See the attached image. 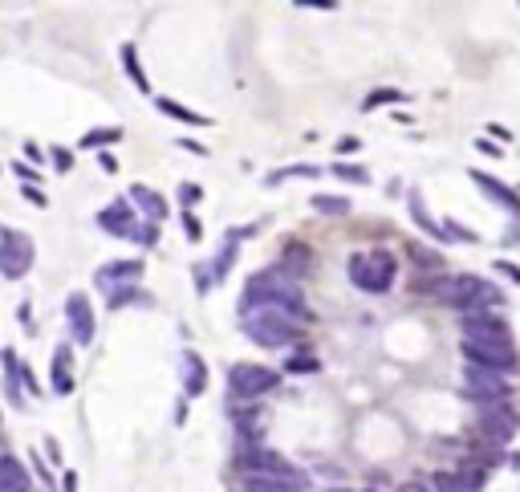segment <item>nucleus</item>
Wrapping results in <instances>:
<instances>
[{"label":"nucleus","mask_w":520,"mask_h":492,"mask_svg":"<svg viewBox=\"0 0 520 492\" xmlns=\"http://www.w3.org/2000/svg\"><path fill=\"white\" fill-rule=\"evenodd\" d=\"M183 228H187V236H191V240H200V232H204V228H200V220H195L191 212L183 216Z\"/></svg>","instance_id":"obj_23"},{"label":"nucleus","mask_w":520,"mask_h":492,"mask_svg":"<svg viewBox=\"0 0 520 492\" xmlns=\"http://www.w3.org/2000/svg\"><path fill=\"white\" fill-rule=\"evenodd\" d=\"M122 61H126L130 78H135V86H139V90H147V78H143V70H139V53H135V45H126V49H122Z\"/></svg>","instance_id":"obj_18"},{"label":"nucleus","mask_w":520,"mask_h":492,"mask_svg":"<svg viewBox=\"0 0 520 492\" xmlns=\"http://www.w3.org/2000/svg\"><path fill=\"white\" fill-rule=\"evenodd\" d=\"M65 322H70V334L74 342H94V310H90V301L86 293H70L65 297Z\"/></svg>","instance_id":"obj_6"},{"label":"nucleus","mask_w":520,"mask_h":492,"mask_svg":"<svg viewBox=\"0 0 520 492\" xmlns=\"http://www.w3.org/2000/svg\"><path fill=\"white\" fill-rule=\"evenodd\" d=\"M334 171H338L342 179H354V183H366V171H362V167H346V163H338Z\"/></svg>","instance_id":"obj_22"},{"label":"nucleus","mask_w":520,"mask_h":492,"mask_svg":"<svg viewBox=\"0 0 520 492\" xmlns=\"http://www.w3.org/2000/svg\"><path fill=\"white\" fill-rule=\"evenodd\" d=\"M350 277H354V285H362V289H370V293H382V289L395 285V257L382 253V249L358 253V257L350 261Z\"/></svg>","instance_id":"obj_3"},{"label":"nucleus","mask_w":520,"mask_h":492,"mask_svg":"<svg viewBox=\"0 0 520 492\" xmlns=\"http://www.w3.org/2000/svg\"><path fill=\"white\" fill-rule=\"evenodd\" d=\"M200 196H204L200 188H191V183H183V192H179V200H183V204H191V200H200Z\"/></svg>","instance_id":"obj_24"},{"label":"nucleus","mask_w":520,"mask_h":492,"mask_svg":"<svg viewBox=\"0 0 520 492\" xmlns=\"http://www.w3.org/2000/svg\"><path fill=\"white\" fill-rule=\"evenodd\" d=\"M403 492H423V488H419V484H411V488H403Z\"/></svg>","instance_id":"obj_26"},{"label":"nucleus","mask_w":520,"mask_h":492,"mask_svg":"<svg viewBox=\"0 0 520 492\" xmlns=\"http://www.w3.org/2000/svg\"><path fill=\"white\" fill-rule=\"evenodd\" d=\"M110 139H122V127H106V131H90V135L82 139V147H102V143H110Z\"/></svg>","instance_id":"obj_19"},{"label":"nucleus","mask_w":520,"mask_h":492,"mask_svg":"<svg viewBox=\"0 0 520 492\" xmlns=\"http://www.w3.org/2000/svg\"><path fill=\"white\" fill-rule=\"evenodd\" d=\"M244 330L252 342H265V346H289L297 338V326L285 310H273V305H265V310H252L244 318Z\"/></svg>","instance_id":"obj_1"},{"label":"nucleus","mask_w":520,"mask_h":492,"mask_svg":"<svg viewBox=\"0 0 520 492\" xmlns=\"http://www.w3.org/2000/svg\"><path fill=\"white\" fill-rule=\"evenodd\" d=\"M313 208H317V212H330V216H338V212H346L350 204H346V200H338V196H317V200H313Z\"/></svg>","instance_id":"obj_20"},{"label":"nucleus","mask_w":520,"mask_h":492,"mask_svg":"<svg viewBox=\"0 0 520 492\" xmlns=\"http://www.w3.org/2000/svg\"><path fill=\"white\" fill-rule=\"evenodd\" d=\"M516 423H520V415H516L512 407H504V403L484 407V432H488V440L508 444V440H512V432H516Z\"/></svg>","instance_id":"obj_7"},{"label":"nucleus","mask_w":520,"mask_h":492,"mask_svg":"<svg viewBox=\"0 0 520 492\" xmlns=\"http://www.w3.org/2000/svg\"><path fill=\"white\" fill-rule=\"evenodd\" d=\"M330 492H346V488H330Z\"/></svg>","instance_id":"obj_27"},{"label":"nucleus","mask_w":520,"mask_h":492,"mask_svg":"<svg viewBox=\"0 0 520 492\" xmlns=\"http://www.w3.org/2000/svg\"><path fill=\"white\" fill-rule=\"evenodd\" d=\"M468 387H472V395H476L484 407L504 403V379H500L496 371H484V366H476V371H468Z\"/></svg>","instance_id":"obj_8"},{"label":"nucleus","mask_w":520,"mask_h":492,"mask_svg":"<svg viewBox=\"0 0 520 492\" xmlns=\"http://www.w3.org/2000/svg\"><path fill=\"white\" fill-rule=\"evenodd\" d=\"M98 224H102L106 232H114V236H130V232H135V212H130V208L118 200V204H110V208L98 212Z\"/></svg>","instance_id":"obj_9"},{"label":"nucleus","mask_w":520,"mask_h":492,"mask_svg":"<svg viewBox=\"0 0 520 492\" xmlns=\"http://www.w3.org/2000/svg\"><path fill=\"white\" fill-rule=\"evenodd\" d=\"M159 110L163 114H171V118H179V122H195V127H200V114H195V110H187V106H179V102H171V98H159Z\"/></svg>","instance_id":"obj_17"},{"label":"nucleus","mask_w":520,"mask_h":492,"mask_svg":"<svg viewBox=\"0 0 520 492\" xmlns=\"http://www.w3.org/2000/svg\"><path fill=\"white\" fill-rule=\"evenodd\" d=\"M277 383H281V375L273 371V366L240 362V366H232V371H228V387H232V395H240V399H260L265 391H273Z\"/></svg>","instance_id":"obj_4"},{"label":"nucleus","mask_w":520,"mask_h":492,"mask_svg":"<svg viewBox=\"0 0 520 492\" xmlns=\"http://www.w3.org/2000/svg\"><path fill=\"white\" fill-rule=\"evenodd\" d=\"M208 387V375H204V362L195 358V354H187V391L191 395H200Z\"/></svg>","instance_id":"obj_15"},{"label":"nucleus","mask_w":520,"mask_h":492,"mask_svg":"<svg viewBox=\"0 0 520 492\" xmlns=\"http://www.w3.org/2000/svg\"><path fill=\"white\" fill-rule=\"evenodd\" d=\"M53 163H57V167H65V171H70V163H74V159L65 155V151H53Z\"/></svg>","instance_id":"obj_25"},{"label":"nucleus","mask_w":520,"mask_h":492,"mask_svg":"<svg viewBox=\"0 0 520 492\" xmlns=\"http://www.w3.org/2000/svg\"><path fill=\"white\" fill-rule=\"evenodd\" d=\"M289 371H301V375H309V371H317V358H309V354H297V358H289Z\"/></svg>","instance_id":"obj_21"},{"label":"nucleus","mask_w":520,"mask_h":492,"mask_svg":"<svg viewBox=\"0 0 520 492\" xmlns=\"http://www.w3.org/2000/svg\"><path fill=\"white\" fill-rule=\"evenodd\" d=\"M0 492H33L29 472L21 468L17 456H0Z\"/></svg>","instance_id":"obj_10"},{"label":"nucleus","mask_w":520,"mask_h":492,"mask_svg":"<svg viewBox=\"0 0 520 492\" xmlns=\"http://www.w3.org/2000/svg\"><path fill=\"white\" fill-rule=\"evenodd\" d=\"M53 391H57V395H70V391H74L70 354H65V350H57V358H53Z\"/></svg>","instance_id":"obj_13"},{"label":"nucleus","mask_w":520,"mask_h":492,"mask_svg":"<svg viewBox=\"0 0 520 492\" xmlns=\"http://www.w3.org/2000/svg\"><path fill=\"white\" fill-rule=\"evenodd\" d=\"M139 273H143V265H139V261H114V265H106V269L98 273V285H106V289H110L114 281H135Z\"/></svg>","instance_id":"obj_11"},{"label":"nucleus","mask_w":520,"mask_h":492,"mask_svg":"<svg viewBox=\"0 0 520 492\" xmlns=\"http://www.w3.org/2000/svg\"><path fill=\"white\" fill-rule=\"evenodd\" d=\"M130 200H135V204H143V212H147L151 220H159V216L167 212L163 196H159V192H151V188H143V183H135V188H130Z\"/></svg>","instance_id":"obj_12"},{"label":"nucleus","mask_w":520,"mask_h":492,"mask_svg":"<svg viewBox=\"0 0 520 492\" xmlns=\"http://www.w3.org/2000/svg\"><path fill=\"white\" fill-rule=\"evenodd\" d=\"M472 175H476V183H480V188H484V192H488V196H496V200H500V204H508V208H512V212H516V196H512V192H508V188H500V183H492V179H488V175H484V171H472Z\"/></svg>","instance_id":"obj_16"},{"label":"nucleus","mask_w":520,"mask_h":492,"mask_svg":"<svg viewBox=\"0 0 520 492\" xmlns=\"http://www.w3.org/2000/svg\"><path fill=\"white\" fill-rule=\"evenodd\" d=\"M33 261H37V249L25 232H0V273L9 281L25 277L33 269Z\"/></svg>","instance_id":"obj_5"},{"label":"nucleus","mask_w":520,"mask_h":492,"mask_svg":"<svg viewBox=\"0 0 520 492\" xmlns=\"http://www.w3.org/2000/svg\"><path fill=\"white\" fill-rule=\"evenodd\" d=\"M240 492H301V488L273 480V476H248V480H240Z\"/></svg>","instance_id":"obj_14"},{"label":"nucleus","mask_w":520,"mask_h":492,"mask_svg":"<svg viewBox=\"0 0 520 492\" xmlns=\"http://www.w3.org/2000/svg\"><path fill=\"white\" fill-rule=\"evenodd\" d=\"M431 297L443 301V305H480V301H496V293L480 281V277H468V273H455V277H439L431 285Z\"/></svg>","instance_id":"obj_2"}]
</instances>
